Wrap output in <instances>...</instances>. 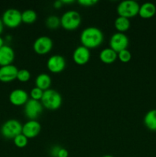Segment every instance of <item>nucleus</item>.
<instances>
[{"label": "nucleus", "instance_id": "nucleus-5", "mask_svg": "<svg viewBox=\"0 0 156 157\" xmlns=\"http://www.w3.org/2000/svg\"><path fill=\"white\" fill-rule=\"evenodd\" d=\"M140 5L133 0H125L118 5L117 13L119 16L125 17L129 19L130 18L139 15Z\"/></svg>", "mask_w": 156, "mask_h": 157}, {"label": "nucleus", "instance_id": "nucleus-15", "mask_svg": "<svg viewBox=\"0 0 156 157\" xmlns=\"http://www.w3.org/2000/svg\"><path fill=\"white\" fill-rule=\"evenodd\" d=\"M15 59V52L10 46L5 44L0 48V66L12 64Z\"/></svg>", "mask_w": 156, "mask_h": 157}, {"label": "nucleus", "instance_id": "nucleus-27", "mask_svg": "<svg viewBox=\"0 0 156 157\" xmlns=\"http://www.w3.org/2000/svg\"><path fill=\"white\" fill-rule=\"evenodd\" d=\"M98 2L96 0H79L78 4L84 7H91L96 5Z\"/></svg>", "mask_w": 156, "mask_h": 157}, {"label": "nucleus", "instance_id": "nucleus-23", "mask_svg": "<svg viewBox=\"0 0 156 157\" xmlns=\"http://www.w3.org/2000/svg\"><path fill=\"white\" fill-rule=\"evenodd\" d=\"M13 142L15 147H18V148H24L28 145V139L25 136H24L22 133H21V134L18 135V136L14 138Z\"/></svg>", "mask_w": 156, "mask_h": 157}, {"label": "nucleus", "instance_id": "nucleus-30", "mask_svg": "<svg viewBox=\"0 0 156 157\" xmlns=\"http://www.w3.org/2000/svg\"><path fill=\"white\" fill-rule=\"evenodd\" d=\"M53 5H54V8L58 9H61L64 4H63L62 2V0H58V1H55Z\"/></svg>", "mask_w": 156, "mask_h": 157}, {"label": "nucleus", "instance_id": "nucleus-8", "mask_svg": "<svg viewBox=\"0 0 156 157\" xmlns=\"http://www.w3.org/2000/svg\"><path fill=\"white\" fill-rule=\"evenodd\" d=\"M54 43L50 38L47 36L38 37L33 44V50L39 55L48 54L53 48Z\"/></svg>", "mask_w": 156, "mask_h": 157}, {"label": "nucleus", "instance_id": "nucleus-31", "mask_svg": "<svg viewBox=\"0 0 156 157\" xmlns=\"http://www.w3.org/2000/svg\"><path fill=\"white\" fill-rule=\"evenodd\" d=\"M3 29H4V24H3L2 21V18H0V35L2 33Z\"/></svg>", "mask_w": 156, "mask_h": 157}, {"label": "nucleus", "instance_id": "nucleus-3", "mask_svg": "<svg viewBox=\"0 0 156 157\" xmlns=\"http://www.w3.org/2000/svg\"><path fill=\"white\" fill-rule=\"evenodd\" d=\"M81 23V16L77 11L69 10L61 17V25L67 31L76 30Z\"/></svg>", "mask_w": 156, "mask_h": 157}, {"label": "nucleus", "instance_id": "nucleus-32", "mask_svg": "<svg viewBox=\"0 0 156 157\" xmlns=\"http://www.w3.org/2000/svg\"><path fill=\"white\" fill-rule=\"evenodd\" d=\"M62 2L63 4H71V3L73 2V1L72 0H62Z\"/></svg>", "mask_w": 156, "mask_h": 157}, {"label": "nucleus", "instance_id": "nucleus-4", "mask_svg": "<svg viewBox=\"0 0 156 157\" xmlns=\"http://www.w3.org/2000/svg\"><path fill=\"white\" fill-rule=\"evenodd\" d=\"M22 132V124L18 121L11 119L6 121L2 125L0 133L6 139H14Z\"/></svg>", "mask_w": 156, "mask_h": 157}, {"label": "nucleus", "instance_id": "nucleus-12", "mask_svg": "<svg viewBox=\"0 0 156 157\" xmlns=\"http://www.w3.org/2000/svg\"><path fill=\"white\" fill-rule=\"evenodd\" d=\"M18 69L13 64L0 67V81L9 83L17 79Z\"/></svg>", "mask_w": 156, "mask_h": 157}, {"label": "nucleus", "instance_id": "nucleus-24", "mask_svg": "<svg viewBox=\"0 0 156 157\" xmlns=\"http://www.w3.org/2000/svg\"><path fill=\"white\" fill-rule=\"evenodd\" d=\"M31 78V73L27 69H21L18 70V75H17V79L20 81V82L25 83L30 80Z\"/></svg>", "mask_w": 156, "mask_h": 157}, {"label": "nucleus", "instance_id": "nucleus-21", "mask_svg": "<svg viewBox=\"0 0 156 157\" xmlns=\"http://www.w3.org/2000/svg\"><path fill=\"white\" fill-rule=\"evenodd\" d=\"M37 13L32 9H27L21 12V21L25 24H32L37 20Z\"/></svg>", "mask_w": 156, "mask_h": 157}, {"label": "nucleus", "instance_id": "nucleus-26", "mask_svg": "<svg viewBox=\"0 0 156 157\" xmlns=\"http://www.w3.org/2000/svg\"><path fill=\"white\" fill-rule=\"evenodd\" d=\"M43 94H44V90L38 88V87H35L34 88H32L30 91L31 99L35 100V101H41L43 96Z\"/></svg>", "mask_w": 156, "mask_h": 157}, {"label": "nucleus", "instance_id": "nucleus-34", "mask_svg": "<svg viewBox=\"0 0 156 157\" xmlns=\"http://www.w3.org/2000/svg\"><path fill=\"white\" fill-rule=\"evenodd\" d=\"M102 157H114V156H110V155H106V156H103Z\"/></svg>", "mask_w": 156, "mask_h": 157}, {"label": "nucleus", "instance_id": "nucleus-9", "mask_svg": "<svg viewBox=\"0 0 156 157\" xmlns=\"http://www.w3.org/2000/svg\"><path fill=\"white\" fill-rule=\"evenodd\" d=\"M44 107L41 101L29 99L24 104V112L26 117L29 120H36L43 112Z\"/></svg>", "mask_w": 156, "mask_h": 157}, {"label": "nucleus", "instance_id": "nucleus-6", "mask_svg": "<svg viewBox=\"0 0 156 157\" xmlns=\"http://www.w3.org/2000/svg\"><path fill=\"white\" fill-rule=\"evenodd\" d=\"M4 25L10 29H15L21 25V12L16 9H9L6 10L2 17Z\"/></svg>", "mask_w": 156, "mask_h": 157}, {"label": "nucleus", "instance_id": "nucleus-10", "mask_svg": "<svg viewBox=\"0 0 156 157\" xmlns=\"http://www.w3.org/2000/svg\"><path fill=\"white\" fill-rule=\"evenodd\" d=\"M47 67L51 73L58 74L62 72L66 67V61L63 56L54 55L50 57L47 61Z\"/></svg>", "mask_w": 156, "mask_h": 157}, {"label": "nucleus", "instance_id": "nucleus-1", "mask_svg": "<svg viewBox=\"0 0 156 157\" xmlns=\"http://www.w3.org/2000/svg\"><path fill=\"white\" fill-rule=\"evenodd\" d=\"M103 33L96 27H87L82 31L80 37L83 46L88 49L99 47L103 42Z\"/></svg>", "mask_w": 156, "mask_h": 157}, {"label": "nucleus", "instance_id": "nucleus-16", "mask_svg": "<svg viewBox=\"0 0 156 157\" xmlns=\"http://www.w3.org/2000/svg\"><path fill=\"white\" fill-rule=\"evenodd\" d=\"M99 57V60L102 63L106 64H111L118 59V54L110 48H106L101 51Z\"/></svg>", "mask_w": 156, "mask_h": 157}, {"label": "nucleus", "instance_id": "nucleus-28", "mask_svg": "<svg viewBox=\"0 0 156 157\" xmlns=\"http://www.w3.org/2000/svg\"><path fill=\"white\" fill-rule=\"evenodd\" d=\"M60 149H61V147H59V146H54V147H53L51 148V150H50V155H51L52 157H57L58 156V152H59Z\"/></svg>", "mask_w": 156, "mask_h": 157}, {"label": "nucleus", "instance_id": "nucleus-19", "mask_svg": "<svg viewBox=\"0 0 156 157\" xmlns=\"http://www.w3.org/2000/svg\"><path fill=\"white\" fill-rule=\"evenodd\" d=\"M144 124L148 130L156 131V109L150 110L144 117Z\"/></svg>", "mask_w": 156, "mask_h": 157}, {"label": "nucleus", "instance_id": "nucleus-17", "mask_svg": "<svg viewBox=\"0 0 156 157\" xmlns=\"http://www.w3.org/2000/svg\"><path fill=\"white\" fill-rule=\"evenodd\" d=\"M155 13L156 6L152 2H145L139 8V15L142 18H151Z\"/></svg>", "mask_w": 156, "mask_h": 157}, {"label": "nucleus", "instance_id": "nucleus-18", "mask_svg": "<svg viewBox=\"0 0 156 157\" xmlns=\"http://www.w3.org/2000/svg\"><path fill=\"white\" fill-rule=\"evenodd\" d=\"M50 85H51V78L47 74L41 73L37 76L35 79V87L44 91L50 89Z\"/></svg>", "mask_w": 156, "mask_h": 157}, {"label": "nucleus", "instance_id": "nucleus-11", "mask_svg": "<svg viewBox=\"0 0 156 157\" xmlns=\"http://www.w3.org/2000/svg\"><path fill=\"white\" fill-rule=\"evenodd\" d=\"M41 131V126L36 120H29L22 125V133L28 139H33L38 136Z\"/></svg>", "mask_w": 156, "mask_h": 157}, {"label": "nucleus", "instance_id": "nucleus-7", "mask_svg": "<svg viewBox=\"0 0 156 157\" xmlns=\"http://www.w3.org/2000/svg\"><path fill=\"white\" fill-rule=\"evenodd\" d=\"M128 38L125 33L116 32L113 34L110 40V48L119 53L127 49L128 46Z\"/></svg>", "mask_w": 156, "mask_h": 157}, {"label": "nucleus", "instance_id": "nucleus-14", "mask_svg": "<svg viewBox=\"0 0 156 157\" xmlns=\"http://www.w3.org/2000/svg\"><path fill=\"white\" fill-rule=\"evenodd\" d=\"M28 94L22 89H15L9 94V101L14 106H24L28 101Z\"/></svg>", "mask_w": 156, "mask_h": 157}, {"label": "nucleus", "instance_id": "nucleus-13", "mask_svg": "<svg viewBox=\"0 0 156 157\" xmlns=\"http://www.w3.org/2000/svg\"><path fill=\"white\" fill-rule=\"evenodd\" d=\"M90 59V51L84 46L80 45L76 48L73 53V60L78 65H84Z\"/></svg>", "mask_w": 156, "mask_h": 157}, {"label": "nucleus", "instance_id": "nucleus-20", "mask_svg": "<svg viewBox=\"0 0 156 157\" xmlns=\"http://www.w3.org/2000/svg\"><path fill=\"white\" fill-rule=\"evenodd\" d=\"M114 27L117 30V32L125 33L130 28L129 19L125 17L118 16L114 21Z\"/></svg>", "mask_w": 156, "mask_h": 157}, {"label": "nucleus", "instance_id": "nucleus-25", "mask_svg": "<svg viewBox=\"0 0 156 157\" xmlns=\"http://www.w3.org/2000/svg\"><path fill=\"white\" fill-rule=\"evenodd\" d=\"M118 54V59L122 63H128L132 59V54L128 49L122 51Z\"/></svg>", "mask_w": 156, "mask_h": 157}, {"label": "nucleus", "instance_id": "nucleus-2", "mask_svg": "<svg viewBox=\"0 0 156 157\" xmlns=\"http://www.w3.org/2000/svg\"><path fill=\"white\" fill-rule=\"evenodd\" d=\"M41 103L44 108L49 110H56L62 104V97L57 90L48 89L44 91Z\"/></svg>", "mask_w": 156, "mask_h": 157}, {"label": "nucleus", "instance_id": "nucleus-33", "mask_svg": "<svg viewBox=\"0 0 156 157\" xmlns=\"http://www.w3.org/2000/svg\"><path fill=\"white\" fill-rule=\"evenodd\" d=\"M4 40H3V38H2L1 36H0V48H1L2 46H4Z\"/></svg>", "mask_w": 156, "mask_h": 157}, {"label": "nucleus", "instance_id": "nucleus-22", "mask_svg": "<svg viewBox=\"0 0 156 157\" xmlns=\"http://www.w3.org/2000/svg\"><path fill=\"white\" fill-rule=\"evenodd\" d=\"M45 25L50 29H58L61 25V18L56 15H50L46 18Z\"/></svg>", "mask_w": 156, "mask_h": 157}, {"label": "nucleus", "instance_id": "nucleus-29", "mask_svg": "<svg viewBox=\"0 0 156 157\" xmlns=\"http://www.w3.org/2000/svg\"><path fill=\"white\" fill-rule=\"evenodd\" d=\"M57 157H68V151L66 149L61 147Z\"/></svg>", "mask_w": 156, "mask_h": 157}]
</instances>
